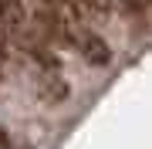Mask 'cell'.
I'll use <instances>...</instances> for the list:
<instances>
[{"mask_svg":"<svg viewBox=\"0 0 152 149\" xmlns=\"http://www.w3.org/2000/svg\"><path fill=\"white\" fill-rule=\"evenodd\" d=\"M48 10H54L61 17H68V21H81V10L75 7V0H41Z\"/></svg>","mask_w":152,"mask_h":149,"instance_id":"obj_4","label":"cell"},{"mask_svg":"<svg viewBox=\"0 0 152 149\" xmlns=\"http://www.w3.org/2000/svg\"><path fill=\"white\" fill-rule=\"evenodd\" d=\"M0 149H10V136H7L4 129H0Z\"/></svg>","mask_w":152,"mask_h":149,"instance_id":"obj_6","label":"cell"},{"mask_svg":"<svg viewBox=\"0 0 152 149\" xmlns=\"http://www.w3.org/2000/svg\"><path fill=\"white\" fill-rule=\"evenodd\" d=\"M0 24L4 27L20 31L27 24V10H24V0H0Z\"/></svg>","mask_w":152,"mask_h":149,"instance_id":"obj_2","label":"cell"},{"mask_svg":"<svg viewBox=\"0 0 152 149\" xmlns=\"http://www.w3.org/2000/svg\"><path fill=\"white\" fill-rule=\"evenodd\" d=\"M37 95L44 102H61L68 95V85L61 81V78H54V75H41V81H37Z\"/></svg>","mask_w":152,"mask_h":149,"instance_id":"obj_3","label":"cell"},{"mask_svg":"<svg viewBox=\"0 0 152 149\" xmlns=\"http://www.w3.org/2000/svg\"><path fill=\"white\" fill-rule=\"evenodd\" d=\"M7 58H10V41H7V31L0 27V65H4Z\"/></svg>","mask_w":152,"mask_h":149,"instance_id":"obj_5","label":"cell"},{"mask_svg":"<svg viewBox=\"0 0 152 149\" xmlns=\"http://www.w3.org/2000/svg\"><path fill=\"white\" fill-rule=\"evenodd\" d=\"M78 48H81L85 61H91V65H108L112 61V51L105 44L98 34H81V41H78Z\"/></svg>","mask_w":152,"mask_h":149,"instance_id":"obj_1","label":"cell"}]
</instances>
